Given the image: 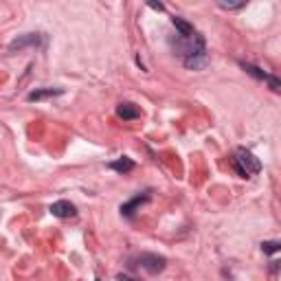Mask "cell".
<instances>
[{
    "instance_id": "cell-14",
    "label": "cell",
    "mask_w": 281,
    "mask_h": 281,
    "mask_svg": "<svg viewBox=\"0 0 281 281\" xmlns=\"http://www.w3.org/2000/svg\"><path fill=\"white\" fill-rule=\"evenodd\" d=\"M266 82L270 83V88H272V90H275V92H279V90H281V83H279V79H277L275 75H268V79H266Z\"/></svg>"
},
{
    "instance_id": "cell-15",
    "label": "cell",
    "mask_w": 281,
    "mask_h": 281,
    "mask_svg": "<svg viewBox=\"0 0 281 281\" xmlns=\"http://www.w3.org/2000/svg\"><path fill=\"white\" fill-rule=\"evenodd\" d=\"M149 7H152V9H156V11H165V5H163V2H148Z\"/></svg>"
},
{
    "instance_id": "cell-3",
    "label": "cell",
    "mask_w": 281,
    "mask_h": 281,
    "mask_svg": "<svg viewBox=\"0 0 281 281\" xmlns=\"http://www.w3.org/2000/svg\"><path fill=\"white\" fill-rule=\"evenodd\" d=\"M44 44V35L42 33H24V35L16 37L14 42L9 44V51H22L27 46H40Z\"/></svg>"
},
{
    "instance_id": "cell-8",
    "label": "cell",
    "mask_w": 281,
    "mask_h": 281,
    "mask_svg": "<svg viewBox=\"0 0 281 281\" xmlns=\"http://www.w3.org/2000/svg\"><path fill=\"white\" fill-rule=\"evenodd\" d=\"M116 115L121 116L123 121H134L141 116V110H138L134 103H119V108H116Z\"/></svg>"
},
{
    "instance_id": "cell-9",
    "label": "cell",
    "mask_w": 281,
    "mask_h": 281,
    "mask_svg": "<svg viewBox=\"0 0 281 281\" xmlns=\"http://www.w3.org/2000/svg\"><path fill=\"white\" fill-rule=\"evenodd\" d=\"M108 167H110V169H115V171H119V174H130V171L134 169V161H132V158H125L123 156V158H119V161H112Z\"/></svg>"
},
{
    "instance_id": "cell-16",
    "label": "cell",
    "mask_w": 281,
    "mask_h": 281,
    "mask_svg": "<svg viewBox=\"0 0 281 281\" xmlns=\"http://www.w3.org/2000/svg\"><path fill=\"white\" fill-rule=\"evenodd\" d=\"M119 281H136L134 277H128V275H119Z\"/></svg>"
},
{
    "instance_id": "cell-13",
    "label": "cell",
    "mask_w": 281,
    "mask_h": 281,
    "mask_svg": "<svg viewBox=\"0 0 281 281\" xmlns=\"http://www.w3.org/2000/svg\"><path fill=\"white\" fill-rule=\"evenodd\" d=\"M217 5H220L222 9H242V7H244L246 2H224V0H220Z\"/></svg>"
},
{
    "instance_id": "cell-5",
    "label": "cell",
    "mask_w": 281,
    "mask_h": 281,
    "mask_svg": "<svg viewBox=\"0 0 281 281\" xmlns=\"http://www.w3.org/2000/svg\"><path fill=\"white\" fill-rule=\"evenodd\" d=\"M64 95L62 88H40V90H33L27 95L29 101H42V99H51V97H60Z\"/></svg>"
},
{
    "instance_id": "cell-4",
    "label": "cell",
    "mask_w": 281,
    "mask_h": 281,
    "mask_svg": "<svg viewBox=\"0 0 281 281\" xmlns=\"http://www.w3.org/2000/svg\"><path fill=\"white\" fill-rule=\"evenodd\" d=\"M51 213L55 217H73L75 213H77V209H75V204L68 202V200H57V202L51 204Z\"/></svg>"
},
{
    "instance_id": "cell-10",
    "label": "cell",
    "mask_w": 281,
    "mask_h": 281,
    "mask_svg": "<svg viewBox=\"0 0 281 281\" xmlns=\"http://www.w3.org/2000/svg\"><path fill=\"white\" fill-rule=\"evenodd\" d=\"M207 62H209V55L204 53V55H198V57H189V60H184V66H187V68L198 70V68H204V66H207Z\"/></svg>"
},
{
    "instance_id": "cell-2",
    "label": "cell",
    "mask_w": 281,
    "mask_h": 281,
    "mask_svg": "<svg viewBox=\"0 0 281 281\" xmlns=\"http://www.w3.org/2000/svg\"><path fill=\"white\" fill-rule=\"evenodd\" d=\"M138 262H141V266H143L149 275H158V272H163L167 266V259L161 257V255H154V253H143L138 257Z\"/></svg>"
},
{
    "instance_id": "cell-1",
    "label": "cell",
    "mask_w": 281,
    "mask_h": 281,
    "mask_svg": "<svg viewBox=\"0 0 281 281\" xmlns=\"http://www.w3.org/2000/svg\"><path fill=\"white\" fill-rule=\"evenodd\" d=\"M233 167L237 169V174L248 178V176H255L262 171V163L259 158H255V154H250L248 149H237L235 158H233Z\"/></svg>"
},
{
    "instance_id": "cell-7",
    "label": "cell",
    "mask_w": 281,
    "mask_h": 281,
    "mask_svg": "<svg viewBox=\"0 0 281 281\" xmlns=\"http://www.w3.org/2000/svg\"><path fill=\"white\" fill-rule=\"evenodd\" d=\"M171 24L176 27V31H178V35L180 37H184V40H189V37H194L196 35V31H194V27H191L187 20H182V18H178V16H174L171 18Z\"/></svg>"
},
{
    "instance_id": "cell-17",
    "label": "cell",
    "mask_w": 281,
    "mask_h": 281,
    "mask_svg": "<svg viewBox=\"0 0 281 281\" xmlns=\"http://www.w3.org/2000/svg\"><path fill=\"white\" fill-rule=\"evenodd\" d=\"M95 281H101V279H95Z\"/></svg>"
},
{
    "instance_id": "cell-11",
    "label": "cell",
    "mask_w": 281,
    "mask_h": 281,
    "mask_svg": "<svg viewBox=\"0 0 281 281\" xmlns=\"http://www.w3.org/2000/svg\"><path fill=\"white\" fill-rule=\"evenodd\" d=\"M240 66H242V68H244L248 75H253L255 79H262V82H266V79H268V73H264V70H262V68H257V66L246 64V62H240Z\"/></svg>"
},
{
    "instance_id": "cell-12",
    "label": "cell",
    "mask_w": 281,
    "mask_h": 281,
    "mask_svg": "<svg viewBox=\"0 0 281 281\" xmlns=\"http://www.w3.org/2000/svg\"><path fill=\"white\" fill-rule=\"evenodd\" d=\"M279 248H281L279 242H262V250H264L266 255H275V253H279Z\"/></svg>"
},
{
    "instance_id": "cell-6",
    "label": "cell",
    "mask_w": 281,
    "mask_h": 281,
    "mask_svg": "<svg viewBox=\"0 0 281 281\" xmlns=\"http://www.w3.org/2000/svg\"><path fill=\"white\" fill-rule=\"evenodd\" d=\"M149 200V196L148 194H143V196H134L130 202H125V204H121V213H123L125 217H132L134 215V211H136L141 204H145Z\"/></svg>"
}]
</instances>
